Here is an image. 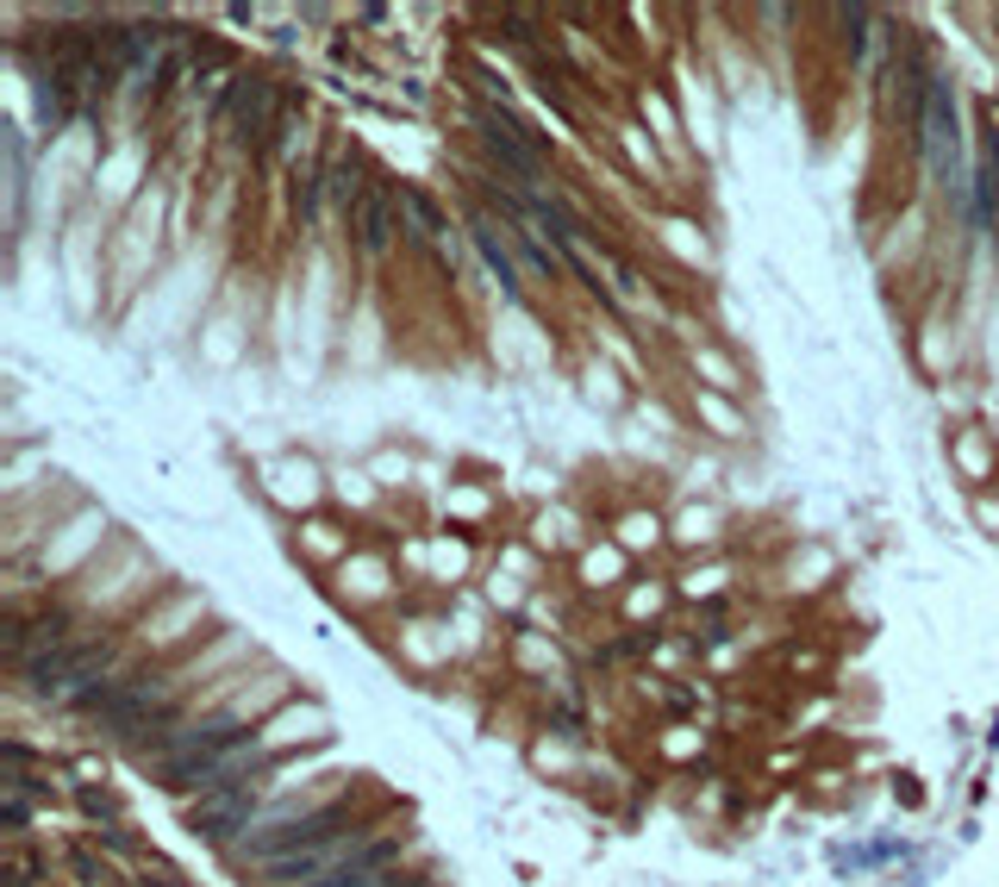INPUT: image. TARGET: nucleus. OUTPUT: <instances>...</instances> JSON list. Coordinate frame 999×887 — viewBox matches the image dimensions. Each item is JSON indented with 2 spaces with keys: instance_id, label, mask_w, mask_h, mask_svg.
<instances>
[{
  "instance_id": "1",
  "label": "nucleus",
  "mask_w": 999,
  "mask_h": 887,
  "mask_svg": "<svg viewBox=\"0 0 999 887\" xmlns=\"http://www.w3.org/2000/svg\"><path fill=\"white\" fill-rule=\"evenodd\" d=\"M475 125H481V144H487V156L500 163V175H519L525 194H557L550 182H544V151L531 144V132H525L519 119L500 113V107H481Z\"/></svg>"
},
{
  "instance_id": "3",
  "label": "nucleus",
  "mask_w": 999,
  "mask_h": 887,
  "mask_svg": "<svg viewBox=\"0 0 999 887\" xmlns=\"http://www.w3.org/2000/svg\"><path fill=\"white\" fill-rule=\"evenodd\" d=\"M344 226H350V251L356 256H387L394 226H400V207H394L387 194H363V200L344 212Z\"/></svg>"
},
{
  "instance_id": "2",
  "label": "nucleus",
  "mask_w": 999,
  "mask_h": 887,
  "mask_svg": "<svg viewBox=\"0 0 999 887\" xmlns=\"http://www.w3.org/2000/svg\"><path fill=\"white\" fill-rule=\"evenodd\" d=\"M250 800H256V781L250 788H219V793H200L194 800V825L207 831V837H219V844H244L250 831Z\"/></svg>"
},
{
  "instance_id": "5",
  "label": "nucleus",
  "mask_w": 999,
  "mask_h": 887,
  "mask_svg": "<svg viewBox=\"0 0 999 887\" xmlns=\"http://www.w3.org/2000/svg\"><path fill=\"white\" fill-rule=\"evenodd\" d=\"M394 207H400V226H406V238H413V244H438L443 219H438V207H431L419 188H400V194H394Z\"/></svg>"
},
{
  "instance_id": "4",
  "label": "nucleus",
  "mask_w": 999,
  "mask_h": 887,
  "mask_svg": "<svg viewBox=\"0 0 999 887\" xmlns=\"http://www.w3.org/2000/svg\"><path fill=\"white\" fill-rule=\"evenodd\" d=\"M475 251H481V263L500 275V294H513L519 300V263H513V226L506 219H487L481 212L475 219Z\"/></svg>"
},
{
  "instance_id": "6",
  "label": "nucleus",
  "mask_w": 999,
  "mask_h": 887,
  "mask_svg": "<svg viewBox=\"0 0 999 887\" xmlns=\"http://www.w3.org/2000/svg\"><path fill=\"white\" fill-rule=\"evenodd\" d=\"M650 538H656V519H625V544H632V550L637 544H650Z\"/></svg>"
}]
</instances>
